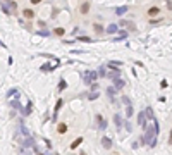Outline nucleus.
Here are the masks:
<instances>
[{
  "instance_id": "nucleus-4",
  "label": "nucleus",
  "mask_w": 172,
  "mask_h": 155,
  "mask_svg": "<svg viewBox=\"0 0 172 155\" xmlns=\"http://www.w3.org/2000/svg\"><path fill=\"white\" fill-rule=\"evenodd\" d=\"M145 122H146V116H145V112H139V114H138V124L145 128Z\"/></svg>"
},
{
  "instance_id": "nucleus-14",
  "label": "nucleus",
  "mask_w": 172,
  "mask_h": 155,
  "mask_svg": "<svg viewBox=\"0 0 172 155\" xmlns=\"http://www.w3.org/2000/svg\"><path fill=\"white\" fill-rule=\"evenodd\" d=\"M62 103H64V102H62V100H59V102H57V105H55V110H53V117L57 116V112H59V109H60V107H62Z\"/></svg>"
},
{
  "instance_id": "nucleus-20",
  "label": "nucleus",
  "mask_w": 172,
  "mask_h": 155,
  "mask_svg": "<svg viewBox=\"0 0 172 155\" xmlns=\"http://www.w3.org/2000/svg\"><path fill=\"white\" fill-rule=\"evenodd\" d=\"M95 31H97V33H102V31H103V28L100 26V24H95Z\"/></svg>"
},
{
  "instance_id": "nucleus-3",
  "label": "nucleus",
  "mask_w": 172,
  "mask_h": 155,
  "mask_svg": "<svg viewBox=\"0 0 172 155\" xmlns=\"http://www.w3.org/2000/svg\"><path fill=\"white\" fill-rule=\"evenodd\" d=\"M93 79H97V73L90 71V73H86V74H84V79H83V81H84L86 84H90V83H91Z\"/></svg>"
},
{
  "instance_id": "nucleus-17",
  "label": "nucleus",
  "mask_w": 172,
  "mask_h": 155,
  "mask_svg": "<svg viewBox=\"0 0 172 155\" xmlns=\"http://www.w3.org/2000/svg\"><path fill=\"white\" fill-rule=\"evenodd\" d=\"M64 33H66V29H64V28H57V29H55V35H57V36H62Z\"/></svg>"
},
{
  "instance_id": "nucleus-24",
  "label": "nucleus",
  "mask_w": 172,
  "mask_h": 155,
  "mask_svg": "<svg viewBox=\"0 0 172 155\" xmlns=\"http://www.w3.org/2000/svg\"><path fill=\"white\" fill-rule=\"evenodd\" d=\"M97 97H98V91H97V93H91V95H90V100H95Z\"/></svg>"
},
{
  "instance_id": "nucleus-19",
  "label": "nucleus",
  "mask_w": 172,
  "mask_h": 155,
  "mask_svg": "<svg viewBox=\"0 0 172 155\" xmlns=\"http://www.w3.org/2000/svg\"><path fill=\"white\" fill-rule=\"evenodd\" d=\"M66 86H67V84H66V81H60V83H59V91L66 90Z\"/></svg>"
},
{
  "instance_id": "nucleus-6",
  "label": "nucleus",
  "mask_w": 172,
  "mask_h": 155,
  "mask_svg": "<svg viewBox=\"0 0 172 155\" xmlns=\"http://www.w3.org/2000/svg\"><path fill=\"white\" fill-rule=\"evenodd\" d=\"M133 114H134V109H133V105L129 103V105H126V117L129 119V117H133Z\"/></svg>"
},
{
  "instance_id": "nucleus-25",
  "label": "nucleus",
  "mask_w": 172,
  "mask_h": 155,
  "mask_svg": "<svg viewBox=\"0 0 172 155\" xmlns=\"http://www.w3.org/2000/svg\"><path fill=\"white\" fill-rule=\"evenodd\" d=\"M122 102H124V105H129V103H131V102H129V98H127V97H124V98H122Z\"/></svg>"
},
{
  "instance_id": "nucleus-7",
  "label": "nucleus",
  "mask_w": 172,
  "mask_h": 155,
  "mask_svg": "<svg viewBox=\"0 0 172 155\" xmlns=\"http://www.w3.org/2000/svg\"><path fill=\"white\" fill-rule=\"evenodd\" d=\"M114 121H115V126H117V129H121V128H122V117L117 114V116H114Z\"/></svg>"
},
{
  "instance_id": "nucleus-1",
  "label": "nucleus",
  "mask_w": 172,
  "mask_h": 155,
  "mask_svg": "<svg viewBox=\"0 0 172 155\" xmlns=\"http://www.w3.org/2000/svg\"><path fill=\"white\" fill-rule=\"evenodd\" d=\"M157 134H158V129L153 126H148L146 128V133H145V141H146V145H150V147H155V143H157Z\"/></svg>"
},
{
  "instance_id": "nucleus-11",
  "label": "nucleus",
  "mask_w": 172,
  "mask_h": 155,
  "mask_svg": "<svg viewBox=\"0 0 172 155\" xmlns=\"http://www.w3.org/2000/svg\"><path fill=\"white\" fill-rule=\"evenodd\" d=\"M145 116H146V119H151V121H153V119H155V117H153V110H151V109H150V107H148V109H146V110H145Z\"/></svg>"
},
{
  "instance_id": "nucleus-10",
  "label": "nucleus",
  "mask_w": 172,
  "mask_h": 155,
  "mask_svg": "<svg viewBox=\"0 0 172 155\" xmlns=\"http://www.w3.org/2000/svg\"><path fill=\"white\" fill-rule=\"evenodd\" d=\"M23 14H24V17H28V19H31V17L34 16V12L31 10V9H24V12H23Z\"/></svg>"
},
{
  "instance_id": "nucleus-16",
  "label": "nucleus",
  "mask_w": 172,
  "mask_h": 155,
  "mask_svg": "<svg viewBox=\"0 0 172 155\" xmlns=\"http://www.w3.org/2000/svg\"><path fill=\"white\" fill-rule=\"evenodd\" d=\"M148 14H150V16H155V14H158V7H151V9L148 10Z\"/></svg>"
},
{
  "instance_id": "nucleus-18",
  "label": "nucleus",
  "mask_w": 172,
  "mask_h": 155,
  "mask_svg": "<svg viewBox=\"0 0 172 155\" xmlns=\"http://www.w3.org/2000/svg\"><path fill=\"white\" fill-rule=\"evenodd\" d=\"M124 12H127V7H119V9H117V14H119V16L124 14Z\"/></svg>"
},
{
  "instance_id": "nucleus-22",
  "label": "nucleus",
  "mask_w": 172,
  "mask_h": 155,
  "mask_svg": "<svg viewBox=\"0 0 172 155\" xmlns=\"http://www.w3.org/2000/svg\"><path fill=\"white\" fill-rule=\"evenodd\" d=\"M10 105H12V107H16V109H21V105H19V102H10Z\"/></svg>"
},
{
  "instance_id": "nucleus-23",
  "label": "nucleus",
  "mask_w": 172,
  "mask_h": 155,
  "mask_svg": "<svg viewBox=\"0 0 172 155\" xmlns=\"http://www.w3.org/2000/svg\"><path fill=\"white\" fill-rule=\"evenodd\" d=\"M119 35H121V36H119V38H127V33H126V31H121V33H119Z\"/></svg>"
},
{
  "instance_id": "nucleus-8",
  "label": "nucleus",
  "mask_w": 172,
  "mask_h": 155,
  "mask_svg": "<svg viewBox=\"0 0 172 155\" xmlns=\"http://www.w3.org/2000/svg\"><path fill=\"white\" fill-rule=\"evenodd\" d=\"M81 143H83V138H81V136H79V138H76V140H74V141H72V145H71V148H72V150H74V148H77V147H79V145H81Z\"/></svg>"
},
{
  "instance_id": "nucleus-26",
  "label": "nucleus",
  "mask_w": 172,
  "mask_h": 155,
  "mask_svg": "<svg viewBox=\"0 0 172 155\" xmlns=\"http://www.w3.org/2000/svg\"><path fill=\"white\" fill-rule=\"evenodd\" d=\"M31 2H33V3H38V2H41V0H31Z\"/></svg>"
},
{
  "instance_id": "nucleus-2",
  "label": "nucleus",
  "mask_w": 172,
  "mask_h": 155,
  "mask_svg": "<svg viewBox=\"0 0 172 155\" xmlns=\"http://www.w3.org/2000/svg\"><path fill=\"white\" fill-rule=\"evenodd\" d=\"M108 78H110V79L115 83V90H119V88H124V81L119 78V73H115V71H114V73H110V74H108Z\"/></svg>"
},
{
  "instance_id": "nucleus-5",
  "label": "nucleus",
  "mask_w": 172,
  "mask_h": 155,
  "mask_svg": "<svg viewBox=\"0 0 172 155\" xmlns=\"http://www.w3.org/2000/svg\"><path fill=\"white\" fill-rule=\"evenodd\" d=\"M102 147L108 150V148L112 147V140H110V138H107V136H105V138H102Z\"/></svg>"
},
{
  "instance_id": "nucleus-12",
  "label": "nucleus",
  "mask_w": 172,
  "mask_h": 155,
  "mask_svg": "<svg viewBox=\"0 0 172 155\" xmlns=\"http://www.w3.org/2000/svg\"><path fill=\"white\" fill-rule=\"evenodd\" d=\"M79 10H81V14H86V12H88V10H90V3H88V2H86V3H83V5H81V9H79Z\"/></svg>"
},
{
  "instance_id": "nucleus-15",
  "label": "nucleus",
  "mask_w": 172,
  "mask_h": 155,
  "mask_svg": "<svg viewBox=\"0 0 172 155\" xmlns=\"http://www.w3.org/2000/svg\"><path fill=\"white\" fill-rule=\"evenodd\" d=\"M97 121L100 122V129H105V121L102 119V116H97Z\"/></svg>"
},
{
  "instance_id": "nucleus-9",
  "label": "nucleus",
  "mask_w": 172,
  "mask_h": 155,
  "mask_svg": "<svg viewBox=\"0 0 172 155\" xmlns=\"http://www.w3.org/2000/svg\"><path fill=\"white\" fill-rule=\"evenodd\" d=\"M107 33H108V35H115V33H117V26H115V24H110V26L107 28Z\"/></svg>"
},
{
  "instance_id": "nucleus-13",
  "label": "nucleus",
  "mask_w": 172,
  "mask_h": 155,
  "mask_svg": "<svg viewBox=\"0 0 172 155\" xmlns=\"http://www.w3.org/2000/svg\"><path fill=\"white\" fill-rule=\"evenodd\" d=\"M57 131H59L60 134H64V133H67V126H66V124H59V128H57Z\"/></svg>"
},
{
  "instance_id": "nucleus-21",
  "label": "nucleus",
  "mask_w": 172,
  "mask_h": 155,
  "mask_svg": "<svg viewBox=\"0 0 172 155\" xmlns=\"http://www.w3.org/2000/svg\"><path fill=\"white\" fill-rule=\"evenodd\" d=\"M110 97H114V93H115V88H108V91H107Z\"/></svg>"
}]
</instances>
